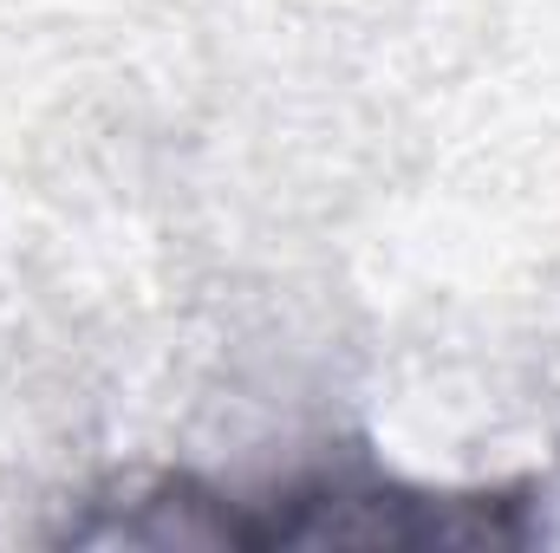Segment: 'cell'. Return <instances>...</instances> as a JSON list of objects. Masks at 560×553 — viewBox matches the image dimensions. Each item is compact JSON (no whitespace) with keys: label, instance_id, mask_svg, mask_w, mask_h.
<instances>
[{"label":"cell","instance_id":"obj_1","mask_svg":"<svg viewBox=\"0 0 560 553\" xmlns=\"http://www.w3.org/2000/svg\"><path fill=\"white\" fill-rule=\"evenodd\" d=\"M535 482L509 489H423L385 475L372 456L346 449L332 462L287 469L275 482L235 489L196 469L131 475L92 495L79 521L59 528L72 548H528L541 534Z\"/></svg>","mask_w":560,"mask_h":553}]
</instances>
